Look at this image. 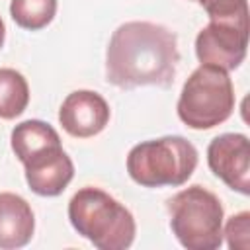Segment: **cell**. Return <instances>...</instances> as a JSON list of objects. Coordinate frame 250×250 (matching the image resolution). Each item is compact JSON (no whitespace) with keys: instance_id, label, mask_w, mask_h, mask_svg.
<instances>
[{"instance_id":"6da1fadb","label":"cell","mask_w":250,"mask_h":250,"mask_svg":"<svg viewBox=\"0 0 250 250\" xmlns=\"http://www.w3.org/2000/svg\"><path fill=\"white\" fill-rule=\"evenodd\" d=\"M178 62V37L172 29L152 21H125L109 39L105 78L123 90L168 88L176 78Z\"/></svg>"},{"instance_id":"ba28073f","label":"cell","mask_w":250,"mask_h":250,"mask_svg":"<svg viewBox=\"0 0 250 250\" xmlns=\"http://www.w3.org/2000/svg\"><path fill=\"white\" fill-rule=\"evenodd\" d=\"M109 104L92 90H76L68 94L59 109V123L76 139H90L105 129L109 123Z\"/></svg>"},{"instance_id":"5b68a950","label":"cell","mask_w":250,"mask_h":250,"mask_svg":"<svg viewBox=\"0 0 250 250\" xmlns=\"http://www.w3.org/2000/svg\"><path fill=\"white\" fill-rule=\"evenodd\" d=\"M234 88L229 72L215 64H199L184 82L178 98V117L191 129H213L234 111Z\"/></svg>"},{"instance_id":"52a82bcc","label":"cell","mask_w":250,"mask_h":250,"mask_svg":"<svg viewBox=\"0 0 250 250\" xmlns=\"http://www.w3.org/2000/svg\"><path fill=\"white\" fill-rule=\"evenodd\" d=\"M207 164L230 189L250 193V141L242 133H223L207 146Z\"/></svg>"},{"instance_id":"277c9868","label":"cell","mask_w":250,"mask_h":250,"mask_svg":"<svg viewBox=\"0 0 250 250\" xmlns=\"http://www.w3.org/2000/svg\"><path fill=\"white\" fill-rule=\"evenodd\" d=\"M170 229L188 250H217L223 244L225 211L219 197L203 186H189L168 199Z\"/></svg>"},{"instance_id":"8992f818","label":"cell","mask_w":250,"mask_h":250,"mask_svg":"<svg viewBox=\"0 0 250 250\" xmlns=\"http://www.w3.org/2000/svg\"><path fill=\"white\" fill-rule=\"evenodd\" d=\"M248 27L209 21L195 37V55L201 64H215L223 70H234L246 57Z\"/></svg>"},{"instance_id":"7a4b0ae2","label":"cell","mask_w":250,"mask_h":250,"mask_svg":"<svg viewBox=\"0 0 250 250\" xmlns=\"http://www.w3.org/2000/svg\"><path fill=\"white\" fill-rule=\"evenodd\" d=\"M68 219L74 230L100 250H125L135 240L131 211L100 188L78 189L68 201Z\"/></svg>"},{"instance_id":"3957f363","label":"cell","mask_w":250,"mask_h":250,"mask_svg":"<svg viewBox=\"0 0 250 250\" xmlns=\"http://www.w3.org/2000/svg\"><path fill=\"white\" fill-rule=\"evenodd\" d=\"M197 166V148L180 135L135 145L127 154V172L143 188L184 186Z\"/></svg>"},{"instance_id":"9c48e42d","label":"cell","mask_w":250,"mask_h":250,"mask_svg":"<svg viewBox=\"0 0 250 250\" xmlns=\"http://www.w3.org/2000/svg\"><path fill=\"white\" fill-rule=\"evenodd\" d=\"M25 182L29 189L41 197H55L74 178V164L62 150V145L45 148L23 162Z\"/></svg>"},{"instance_id":"7c38bea8","label":"cell","mask_w":250,"mask_h":250,"mask_svg":"<svg viewBox=\"0 0 250 250\" xmlns=\"http://www.w3.org/2000/svg\"><path fill=\"white\" fill-rule=\"evenodd\" d=\"M29 104V86L16 68H0V119H16Z\"/></svg>"},{"instance_id":"30bf717a","label":"cell","mask_w":250,"mask_h":250,"mask_svg":"<svg viewBox=\"0 0 250 250\" xmlns=\"http://www.w3.org/2000/svg\"><path fill=\"white\" fill-rule=\"evenodd\" d=\"M35 230L31 205L18 193H0V248L16 250L25 246Z\"/></svg>"},{"instance_id":"8fae6325","label":"cell","mask_w":250,"mask_h":250,"mask_svg":"<svg viewBox=\"0 0 250 250\" xmlns=\"http://www.w3.org/2000/svg\"><path fill=\"white\" fill-rule=\"evenodd\" d=\"M10 143L14 154L23 164L27 158L35 156L37 152L61 145V137L49 123L41 119H27L12 129Z\"/></svg>"},{"instance_id":"2e32d148","label":"cell","mask_w":250,"mask_h":250,"mask_svg":"<svg viewBox=\"0 0 250 250\" xmlns=\"http://www.w3.org/2000/svg\"><path fill=\"white\" fill-rule=\"evenodd\" d=\"M4 39H6V25H4V21H2V18H0V49H2V45H4Z\"/></svg>"},{"instance_id":"4fadbf2b","label":"cell","mask_w":250,"mask_h":250,"mask_svg":"<svg viewBox=\"0 0 250 250\" xmlns=\"http://www.w3.org/2000/svg\"><path fill=\"white\" fill-rule=\"evenodd\" d=\"M57 14V0H12L10 16L12 20L29 31L43 29L53 21Z\"/></svg>"},{"instance_id":"9a60e30c","label":"cell","mask_w":250,"mask_h":250,"mask_svg":"<svg viewBox=\"0 0 250 250\" xmlns=\"http://www.w3.org/2000/svg\"><path fill=\"white\" fill-rule=\"evenodd\" d=\"M223 236H227L229 248H232V250H248L250 248V213L248 211H240V213L232 215L227 221Z\"/></svg>"},{"instance_id":"e0dca14e","label":"cell","mask_w":250,"mask_h":250,"mask_svg":"<svg viewBox=\"0 0 250 250\" xmlns=\"http://www.w3.org/2000/svg\"><path fill=\"white\" fill-rule=\"evenodd\" d=\"M193 2H195V0H193Z\"/></svg>"},{"instance_id":"5bb4252c","label":"cell","mask_w":250,"mask_h":250,"mask_svg":"<svg viewBox=\"0 0 250 250\" xmlns=\"http://www.w3.org/2000/svg\"><path fill=\"white\" fill-rule=\"evenodd\" d=\"M209 21H227L248 27V2L246 0H195Z\"/></svg>"}]
</instances>
